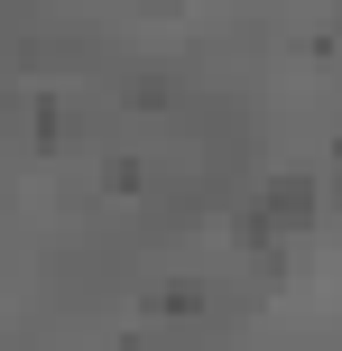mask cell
I'll use <instances>...</instances> for the list:
<instances>
[{"label": "cell", "mask_w": 342, "mask_h": 351, "mask_svg": "<svg viewBox=\"0 0 342 351\" xmlns=\"http://www.w3.org/2000/svg\"><path fill=\"white\" fill-rule=\"evenodd\" d=\"M315 213H324V194H315V176H278V185L259 194V222H241V231H306Z\"/></svg>", "instance_id": "1"}]
</instances>
